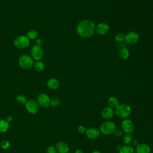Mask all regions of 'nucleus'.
<instances>
[{
  "instance_id": "f257e3e1",
  "label": "nucleus",
  "mask_w": 153,
  "mask_h": 153,
  "mask_svg": "<svg viewBox=\"0 0 153 153\" xmlns=\"http://www.w3.org/2000/svg\"><path fill=\"white\" fill-rule=\"evenodd\" d=\"M77 33L82 38L91 37L96 31V27L94 23L90 20H83L77 26Z\"/></svg>"
},
{
  "instance_id": "f03ea898",
  "label": "nucleus",
  "mask_w": 153,
  "mask_h": 153,
  "mask_svg": "<svg viewBox=\"0 0 153 153\" xmlns=\"http://www.w3.org/2000/svg\"><path fill=\"white\" fill-rule=\"evenodd\" d=\"M114 111L115 114L118 118L123 119L128 117L131 113V107L126 103L120 104Z\"/></svg>"
},
{
  "instance_id": "7ed1b4c3",
  "label": "nucleus",
  "mask_w": 153,
  "mask_h": 153,
  "mask_svg": "<svg viewBox=\"0 0 153 153\" xmlns=\"http://www.w3.org/2000/svg\"><path fill=\"white\" fill-rule=\"evenodd\" d=\"M117 129L115 124L111 121H106L103 122L100 127V130L102 133L105 135H110Z\"/></svg>"
},
{
  "instance_id": "20e7f679",
  "label": "nucleus",
  "mask_w": 153,
  "mask_h": 153,
  "mask_svg": "<svg viewBox=\"0 0 153 153\" xmlns=\"http://www.w3.org/2000/svg\"><path fill=\"white\" fill-rule=\"evenodd\" d=\"M19 66L23 69H29L33 65V59L27 54L22 55L18 60Z\"/></svg>"
},
{
  "instance_id": "39448f33",
  "label": "nucleus",
  "mask_w": 153,
  "mask_h": 153,
  "mask_svg": "<svg viewBox=\"0 0 153 153\" xmlns=\"http://www.w3.org/2000/svg\"><path fill=\"white\" fill-rule=\"evenodd\" d=\"M30 44V39L26 35H20L14 40V44L16 47L19 49L27 48Z\"/></svg>"
},
{
  "instance_id": "423d86ee",
  "label": "nucleus",
  "mask_w": 153,
  "mask_h": 153,
  "mask_svg": "<svg viewBox=\"0 0 153 153\" xmlns=\"http://www.w3.org/2000/svg\"><path fill=\"white\" fill-rule=\"evenodd\" d=\"M30 54L32 59L36 61H38L42 58L44 56V51L41 46L35 45L31 48Z\"/></svg>"
},
{
  "instance_id": "0eeeda50",
  "label": "nucleus",
  "mask_w": 153,
  "mask_h": 153,
  "mask_svg": "<svg viewBox=\"0 0 153 153\" xmlns=\"http://www.w3.org/2000/svg\"><path fill=\"white\" fill-rule=\"evenodd\" d=\"M26 110L30 114H35L39 111V105L34 99L27 100L25 104Z\"/></svg>"
},
{
  "instance_id": "6e6552de",
  "label": "nucleus",
  "mask_w": 153,
  "mask_h": 153,
  "mask_svg": "<svg viewBox=\"0 0 153 153\" xmlns=\"http://www.w3.org/2000/svg\"><path fill=\"white\" fill-rule=\"evenodd\" d=\"M51 99L45 93H41L37 97V102L39 106L42 108H47L50 105Z\"/></svg>"
},
{
  "instance_id": "1a4fd4ad",
  "label": "nucleus",
  "mask_w": 153,
  "mask_h": 153,
  "mask_svg": "<svg viewBox=\"0 0 153 153\" xmlns=\"http://www.w3.org/2000/svg\"><path fill=\"white\" fill-rule=\"evenodd\" d=\"M121 128L123 131L126 133H130L133 132L134 130V126L133 123L130 120H124L121 122Z\"/></svg>"
},
{
  "instance_id": "9d476101",
  "label": "nucleus",
  "mask_w": 153,
  "mask_h": 153,
  "mask_svg": "<svg viewBox=\"0 0 153 153\" xmlns=\"http://www.w3.org/2000/svg\"><path fill=\"white\" fill-rule=\"evenodd\" d=\"M139 38V35L137 33L135 32H128L126 36H125V39L124 40L126 42L130 45L135 44L137 42Z\"/></svg>"
},
{
  "instance_id": "9b49d317",
  "label": "nucleus",
  "mask_w": 153,
  "mask_h": 153,
  "mask_svg": "<svg viewBox=\"0 0 153 153\" xmlns=\"http://www.w3.org/2000/svg\"><path fill=\"white\" fill-rule=\"evenodd\" d=\"M115 114V111L113 108L107 106L104 108L101 111V116L105 120L111 119Z\"/></svg>"
},
{
  "instance_id": "f8f14e48",
  "label": "nucleus",
  "mask_w": 153,
  "mask_h": 153,
  "mask_svg": "<svg viewBox=\"0 0 153 153\" xmlns=\"http://www.w3.org/2000/svg\"><path fill=\"white\" fill-rule=\"evenodd\" d=\"M85 134L87 138L93 140L97 139L100 136V131L95 127H91L87 130Z\"/></svg>"
},
{
  "instance_id": "ddd939ff",
  "label": "nucleus",
  "mask_w": 153,
  "mask_h": 153,
  "mask_svg": "<svg viewBox=\"0 0 153 153\" xmlns=\"http://www.w3.org/2000/svg\"><path fill=\"white\" fill-rule=\"evenodd\" d=\"M109 30V27L108 25L106 23H100L96 27V32L100 35L106 34Z\"/></svg>"
},
{
  "instance_id": "4468645a",
  "label": "nucleus",
  "mask_w": 153,
  "mask_h": 153,
  "mask_svg": "<svg viewBox=\"0 0 153 153\" xmlns=\"http://www.w3.org/2000/svg\"><path fill=\"white\" fill-rule=\"evenodd\" d=\"M56 149L59 153H67L69 149L67 143L64 142H59L57 143Z\"/></svg>"
},
{
  "instance_id": "2eb2a0df",
  "label": "nucleus",
  "mask_w": 153,
  "mask_h": 153,
  "mask_svg": "<svg viewBox=\"0 0 153 153\" xmlns=\"http://www.w3.org/2000/svg\"><path fill=\"white\" fill-rule=\"evenodd\" d=\"M47 85L51 90H56L60 86V81L57 78H51L47 81Z\"/></svg>"
},
{
  "instance_id": "dca6fc26",
  "label": "nucleus",
  "mask_w": 153,
  "mask_h": 153,
  "mask_svg": "<svg viewBox=\"0 0 153 153\" xmlns=\"http://www.w3.org/2000/svg\"><path fill=\"white\" fill-rule=\"evenodd\" d=\"M136 153H150V147L145 143H139L136 146Z\"/></svg>"
},
{
  "instance_id": "f3484780",
  "label": "nucleus",
  "mask_w": 153,
  "mask_h": 153,
  "mask_svg": "<svg viewBox=\"0 0 153 153\" xmlns=\"http://www.w3.org/2000/svg\"><path fill=\"white\" fill-rule=\"evenodd\" d=\"M108 103L109 106L112 108H116L120 105L119 100L118 99V98L114 96L109 98L108 100Z\"/></svg>"
},
{
  "instance_id": "a211bd4d",
  "label": "nucleus",
  "mask_w": 153,
  "mask_h": 153,
  "mask_svg": "<svg viewBox=\"0 0 153 153\" xmlns=\"http://www.w3.org/2000/svg\"><path fill=\"white\" fill-rule=\"evenodd\" d=\"M120 153H134V150L133 146L130 145H124L119 149Z\"/></svg>"
},
{
  "instance_id": "6ab92c4d",
  "label": "nucleus",
  "mask_w": 153,
  "mask_h": 153,
  "mask_svg": "<svg viewBox=\"0 0 153 153\" xmlns=\"http://www.w3.org/2000/svg\"><path fill=\"white\" fill-rule=\"evenodd\" d=\"M33 67L36 72H42L44 70L45 65L42 62L38 60V61H36L35 62L33 63Z\"/></svg>"
},
{
  "instance_id": "aec40b11",
  "label": "nucleus",
  "mask_w": 153,
  "mask_h": 153,
  "mask_svg": "<svg viewBox=\"0 0 153 153\" xmlns=\"http://www.w3.org/2000/svg\"><path fill=\"white\" fill-rule=\"evenodd\" d=\"M10 125L9 123L7 122L5 120H0V132L5 133L9 128Z\"/></svg>"
},
{
  "instance_id": "412c9836",
  "label": "nucleus",
  "mask_w": 153,
  "mask_h": 153,
  "mask_svg": "<svg viewBox=\"0 0 153 153\" xmlns=\"http://www.w3.org/2000/svg\"><path fill=\"white\" fill-rule=\"evenodd\" d=\"M119 56L123 59H126L129 56V51L126 47H122L119 51Z\"/></svg>"
},
{
  "instance_id": "4be33fe9",
  "label": "nucleus",
  "mask_w": 153,
  "mask_h": 153,
  "mask_svg": "<svg viewBox=\"0 0 153 153\" xmlns=\"http://www.w3.org/2000/svg\"><path fill=\"white\" fill-rule=\"evenodd\" d=\"M26 36L29 39H35L38 36V32L35 29H31L27 32Z\"/></svg>"
},
{
  "instance_id": "5701e85b",
  "label": "nucleus",
  "mask_w": 153,
  "mask_h": 153,
  "mask_svg": "<svg viewBox=\"0 0 153 153\" xmlns=\"http://www.w3.org/2000/svg\"><path fill=\"white\" fill-rule=\"evenodd\" d=\"M123 141L125 145H129L133 141V137L131 134L130 133H126L123 137Z\"/></svg>"
},
{
  "instance_id": "b1692460",
  "label": "nucleus",
  "mask_w": 153,
  "mask_h": 153,
  "mask_svg": "<svg viewBox=\"0 0 153 153\" xmlns=\"http://www.w3.org/2000/svg\"><path fill=\"white\" fill-rule=\"evenodd\" d=\"M27 100L26 96L23 94H19L16 97V101L20 105H25Z\"/></svg>"
},
{
  "instance_id": "393cba45",
  "label": "nucleus",
  "mask_w": 153,
  "mask_h": 153,
  "mask_svg": "<svg viewBox=\"0 0 153 153\" xmlns=\"http://www.w3.org/2000/svg\"><path fill=\"white\" fill-rule=\"evenodd\" d=\"M60 99L57 97H54L51 99L50 105L53 107H57L60 104Z\"/></svg>"
},
{
  "instance_id": "a878e982",
  "label": "nucleus",
  "mask_w": 153,
  "mask_h": 153,
  "mask_svg": "<svg viewBox=\"0 0 153 153\" xmlns=\"http://www.w3.org/2000/svg\"><path fill=\"white\" fill-rule=\"evenodd\" d=\"M1 146L3 149H8L10 147V143L7 140H4L1 143Z\"/></svg>"
},
{
  "instance_id": "bb28decb",
  "label": "nucleus",
  "mask_w": 153,
  "mask_h": 153,
  "mask_svg": "<svg viewBox=\"0 0 153 153\" xmlns=\"http://www.w3.org/2000/svg\"><path fill=\"white\" fill-rule=\"evenodd\" d=\"M115 39L118 42H121L125 39V36L123 33H117L115 36Z\"/></svg>"
},
{
  "instance_id": "cd10ccee",
  "label": "nucleus",
  "mask_w": 153,
  "mask_h": 153,
  "mask_svg": "<svg viewBox=\"0 0 153 153\" xmlns=\"http://www.w3.org/2000/svg\"><path fill=\"white\" fill-rule=\"evenodd\" d=\"M87 128L85 127V126H83V125H81L78 127V131L80 133V134H84L87 131Z\"/></svg>"
},
{
  "instance_id": "c85d7f7f",
  "label": "nucleus",
  "mask_w": 153,
  "mask_h": 153,
  "mask_svg": "<svg viewBox=\"0 0 153 153\" xmlns=\"http://www.w3.org/2000/svg\"><path fill=\"white\" fill-rule=\"evenodd\" d=\"M57 151L54 146H50L47 149V153H56Z\"/></svg>"
},
{
  "instance_id": "c756f323",
  "label": "nucleus",
  "mask_w": 153,
  "mask_h": 153,
  "mask_svg": "<svg viewBox=\"0 0 153 153\" xmlns=\"http://www.w3.org/2000/svg\"><path fill=\"white\" fill-rule=\"evenodd\" d=\"M114 134L115 135V136L119 137L122 135V131L120 129H116L114 132Z\"/></svg>"
},
{
  "instance_id": "7c9ffc66",
  "label": "nucleus",
  "mask_w": 153,
  "mask_h": 153,
  "mask_svg": "<svg viewBox=\"0 0 153 153\" xmlns=\"http://www.w3.org/2000/svg\"><path fill=\"white\" fill-rule=\"evenodd\" d=\"M35 42H36V45H39V46H41V45L43 44V41L41 38H37L36 39Z\"/></svg>"
},
{
  "instance_id": "2f4dec72",
  "label": "nucleus",
  "mask_w": 153,
  "mask_h": 153,
  "mask_svg": "<svg viewBox=\"0 0 153 153\" xmlns=\"http://www.w3.org/2000/svg\"><path fill=\"white\" fill-rule=\"evenodd\" d=\"M13 118L12 116H11V115H8V116L7 117L6 119H5V120H6L7 122H8V123L11 122V121H13Z\"/></svg>"
},
{
  "instance_id": "473e14b6",
  "label": "nucleus",
  "mask_w": 153,
  "mask_h": 153,
  "mask_svg": "<svg viewBox=\"0 0 153 153\" xmlns=\"http://www.w3.org/2000/svg\"><path fill=\"white\" fill-rule=\"evenodd\" d=\"M132 142H133V145L134 146H136L139 143V142H138V140H134L132 141Z\"/></svg>"
},
{
  "instance_id": "72a5a7b5",
  "label": "nucleus",
  "mask_w": 153,
  "mask_h": 153,
  "mask_svg": "<svg viewBox=\"0 0 153 153\" xmlns=\"http://www.w3.org/2000/svg\"><path fill=\"white\" fill-rule=\"evenodd\" d=\"M75 153H84V152L81 149H76L75 152Z\"/></svg>"
},
{
  "instance_id": "f704fd0d",
  "label": "nucleus",
  "mask_w": 153,
  "mask_h": 153,
  "mask_svg": "<svg viewBox=\"0 0 153 153\" xmlns=\"http://www.w3.org/2000/svg\"><path fill=\"white\" fill-rule=\"evenodd\" d=\"M92 153H101L100 151H97V150H96V151H93L92 152Z\"/></svg>"
},
{
  "instance_id": "c9c22d12",
  "label": "nucleus",
  "mask_w": 153,
  "mask_h": 153,
  "mask_svg": "<svg viewBox=\"0 0 153 153\" xmlns=\"http://www.w3.org/2000/svg\"><path fill=\"white\" fill-rule=\"evenodd\" d=\"M67 153H70V152H67Z\"/></svg>"
}]
</instances>
